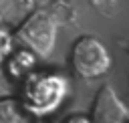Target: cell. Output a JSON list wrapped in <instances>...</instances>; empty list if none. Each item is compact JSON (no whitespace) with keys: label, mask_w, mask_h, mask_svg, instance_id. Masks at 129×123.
<instances>
[{"label":"cell","mask_w":129,"mask_h":123,"mask_svg":"<svg viewBox=\"0 0 129 123\" xmlns=\"http://www.w3.org/2000/svg\"><path fill=\"white\" fill-rule=\"evenodd\" d=\"M129 111L125 103L117 97L111 85H103L95 97L91 121L93 123H127Z\"/></svg>","instance_id":"cell-4"},{"label":"cell","mask_w":129,"mask_h":123,"mask_svg":"<svg viewBox=\"0 0 129 123\" xmlns=\"http://www.w3.org/2000/svg\"><path fill=\"white\" fill-rule=\"evenodd\" d=\"M0 24H4V16H2V12H0Z\"/></svg>","instance_id":"cell-9"},{"label":"cell","mask_w":129,"mask_h":123,"mask_svg":"<svg viewBox=\"0 0 129 123\" xmlns=\"http://www.w3.org/2000/svg\"><path fill=\"white\" fill-rule=\"evenodd\" d=\"M36 123H44V121H40V119H38V121H36Z\"/></svg>","instance_id":"cell-10"},{"label":"cell","mask_w":129,"mask_h":123,"mask_svg":"<svg viewBox=\"0 0 129 123\" xmlns=\"http://www.w3.org/2000/svg\"><path fill=\"white\" fill-rule=\"evenodd\" d=\"M69 63L77 77L91 81L103 77L111 69V52L105 46V42L99 40L97 36L83 34L73 42Z\"/></svg>","instance_id":"cell-3"},{"label":"cell","mask_w":129,"mask_h":123,"mask_svg":"<svg viewBox=\"0 0 129 123\" xmlns=\"http://www.w3.org/2000/svg\"><path fill=\"white\" fill-rule=\"evenodd\" d=\"M38 60H40V58H38L32 50H28V48H24V46H16V48L12 50V54L6 58L2 71H4V75H6L12 83L20 85L30 73H34V71L38 69Z\"/></svg>","instance_id":"cell-5"},{"label":"cell","mask_w":129,"mask_h":123,"mask_svg":"<svg viewBox=\"0 0 129 123\" xmlns=\"http://www.w3.org/2000/svg\"><path fill=\"white\" fill-rule=\"evenodd\" d=\"M14 48H16V36H14V30L8 28L6 24H0V69L4 67L6 58L12 54Z\"/></svg>","instance_id":"cell-7"},{"label":"cell","mask_w":129,"mask_h":123,"mask_svg":"<svg viewBox=\"0 0 129 123\" xmlns=\"http://www.w3.org/2000/svg\"><path fill=\"white\" fill-rule=\"evenodd\" d=\"M0 123H32L18 97H0Z\"/></svg>","instance_id":"cell-6"},{"label":"cell","mask_w":129,"mask_h":123,"mask_svg":"<svg viewBox=\"0 0 129 123\" xmlns=\"http://www.w3.org/2000/svg\"><path fill=\"white\" fill-rule=\"evenodd\" d=\"M62 123H93L91 121V117H87V115H81V113H75V115H69Z\"/></svg>","instance_id":"cell-8"},{"label":"cell","mask_w":129,"mask_h":123,"mask_svg":"<svg viewBox=\"0 0 129 123\" xmlns=\"http://www.w3.org/2000/svg\"><path fill=\"white\" fill-rule=\"evenodd\" d=\"M69 93L71 83L62 73L36 69L20 83L18 101L32 119H44L62 107Z\"/></svg>","instance_id":"cell-1"},{"label":"cell","mask_w":129,"mask_h":123,"mask_svg":"<svg viewBox=\"0 0 129 123\" xmlns=\"http://www.w3.org/2000/svg\"><path fill=\"white\" fill-rule=\"evenodd\" d=\"M60 20L50 8H38L30 12L16 28V42L32 50L38 58H48L54 52L58 40Z\"/></svg>","instance_id":"cell-2"}]
</instances>
